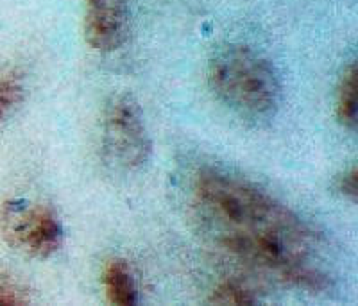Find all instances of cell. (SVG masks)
Listing matches in <instances>:
<instances>
[{"label": "cell", "instance_id": "obj_4", "mask_svg": "<svg viewBox=\"0 0 358 306\" xmlns=\"http://www.w3.org/2000/svg\"><path fill=\"white\" fill-rule=\"evenodd\" d=\"M102 147L118 167L140 168L149 161L152 142L138 101L129 94H118L102 113Z\"/></svg>", "mask_w": 358, "mask_h": 306}, {"label": "cell", "instance_id": "obj_7", "mask_svg": "<svg viewBox=\"0 0 358 306\" xmlns=\"http://www.w3.org/2000/svg\"><path fill=\"white\" fill-rule=\"evenodd\" d=\"M337 120L346 127L355 131L358 122V72L357 63H351L342 75L337 88Z\"/></svg>", "mask_w": 358, "mask_h": 306}, {"label": "cell", "instance_id": "obj_2", "mask_svg": "<svg viewBox=\"0 0 358 306\" xmlns=\"http://www.w3.org/2000/svg\"><path fill=\"white\" fill-rule=\"evenodd\" d=\"M208 79L217 97L245 119H265L278 110L281 85L276 70L249 47L233 45L217 52Z\"/></svg>", "mask_w": 358, "mask_h": 306}, {"label": "cell", "instance_id": "obj_11", "mask_svg": "<svg viewBox=\"0 0 358 306\" xmlns=\"http://www.w3.org/2000/svg\"><path fill=\"white\" fill-rule=\"evenodd\" d=\"M338 192L342 196L350 197V199L357 201V192H358V174L357 167L350 168L348 172H344L338 180Z\"/></svg>", "mask_w": 358, "mask_h": 306}, {"label": "cell", "instance_id": "obj_9", "mask_svg": "<svg viewBox=\"0 0 358 306\" xmlns=\"http://www.w3.org/2000/svg\"><path fill=\"white\" fill-rule=\"evenodd\" d=\"M208 301L212 305H257V296L252 294L251 289H248L245 285H242L241 282H222L213 289L212 296L208 298Z\"/></svg>", "mask_w": 358, "mask_h": 306}, {"label": "cell", "instance_id": "obj_8", "mask_svg": "<svg viewBox=\"0 0 358 306\" xmlns=\"http://www.w3.org/2000/svg\"><path fill=\"white\" fill-rule=\"evenodd\" d=\"M25 95V81L17 70H6L0 74V124L13 115Z\"/></svg>", "mask_w": 358, "mask_h": 306}, {"label": "cell", "instance_id": "obj_6", "mask_svg": "<svg viewBox=\"0 0 358 306\" xmlns=\"http://www.w3.org/2000/svg\"><path fill=\"white\" fill-rule=\"evenodd\" d=\"M102 283L111 305L133 306L138 303V285L127 261L111 260L104 269Z\"/></svg>", "mask_w": 358, "mask_h": 306}, {"label": "cell", "instance_id": "obj_3", "mask_svg": "<svg viewBox=\"0 0 358 306\" xmlns=\"http://www.w3.org/2000/svg\"><path fill=\"white\" fill-rule=\"evenodd\" d=\"M0 233L6 244L31 258H50L62 249L63 226L52 206L22 199L0 208Z\"/></svg>", "mask_w": 358, "mask_h": 306}, {"label": "cell", "instance_id": "obj_1", "mask_svg": "<svg viewBox=\"0 0 358 306\" xmlns=\"http://www.w3.org/2000/svg\"><path fill=\"white\" fill-rule=\"evenodd\" d=\"M192 194L204 229L226 253L297 289L331 285L313 261L315 233L271 194L217 168L197 172Z\"/></svg>", "mask_w": 358, "mask_h": 306}, {"label": "cell", "instance_id": "obj_5", "mask_svg": "<svg viewBox=\"0 0 358 306\" xmlns=\"http://www.w3.org/2000/svg\"><path fill=\"white\" fill-rule=\"evenodd\" d=\"M86 43L99 52H113L127 41L131 15L126 0H85Z\"/></svg>", "mask_w": 358, "mask_h": 306}, {"label": "cell", "instance_id": "obj_10", "mask_svg": "<svg viewBox=\"0 0 358 306\" xmlns=\"http://www.w3.org/2000/svg\"><path fill=\"white\" fill-rule=\"evenodd\" d=\"M25 303H27V298H25L24 290L20 286L0 279V306H17L25 305Z\"/></svg>", "mask_w": 358, "mask_h": 306}]
</instances>
